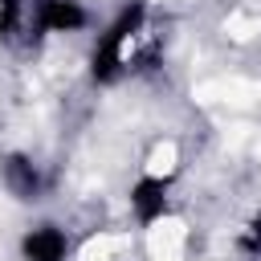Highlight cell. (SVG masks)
Returning <instances> with one entry per match:
<instances>
[{
	"label": "cell",
	"mask_w": 261,
	"mask_h": 261,
	"mask_svg": "<svg viewBox=\"0 0 261 261\" xmlns=\"http://www.w3.org/2000/svg\"><path fill=\"white\" fill-rule=\"evenodd\" d=\"M143 16H147V4L135 0V4L118 8V16H114V20L106 24V33L98 37V45H94V53H90V77H94L98 86L118 82V73H122V65H126V41L143 29Z\"/></svg>",
	"instance_id": "6da1fadb"
},
{
	"label": "cell",
	"mask_w": 261,
	"mask_h": 261,
	"mask_svg": "<svg viewBox=\"0 0 261 261\" xmlns=\"http://www.w3.org/2000/svg\"><path fill=\"white\" fill-rule=\"evenodd\" d=\"M0 179H4L8 196H16V200H41V192H45L41 167L29 155H20V151H12V155L0 159Z\"/></svg>",
	"instance_id": "7a4b0ae2"
},
{
	"label": "cell",
	"mask_w": 261,
	"mask_h": 261,
	"mask_svg": "<svg viewBox=\"0 0 261 261\" xmlns=\"http://www.w3.org/2000/svg\"><path fill=\"white\" fill-rule=\"evenodd\" d=\"M90 12L77 4V0H37L33 8V24L41 33H77L86 29Z\"/></svg>",
	"instance_id": "3957f363"
},
{
	"label": "cell",
	"mask_w": 261,
	"mask_h": 261,
	"mask_svg": "<svg viewBox=\"0 0 261 261\" xmlns=\"http://www.w3.org/2000/svg\"><path fill=\"white\" fill-rule=\"evenodd\" d=\"M167 188H171V179H163V175H143L130 184V212L139 224H155L167 212Z\"/></svg>",
	"instance_id": "277c9868"
},
{
	"label": "cell",
	"mask_w": 261,
	"mask_h": 261,
	"mask_svg": "<svg viewBox=\"0 0 261 261\" xmlns=\"http://www.w3.org/2000/svg\"><path fill=\"white\" fill-rule=\"evenodd\" d=\"M69 253V237L57 224H37L20 237V257L24 261H65Z\"/></svg>",
	"instance_id": "5b68a950"
},
{
	"label": "cell",
	"mask_w": 261,
	"mask_h": 261,
	"mask_svg": "<svg viewBox=\"0 0 261 261\" xmlns=\"http://www.w3.org/2000/svg\"><path fill=\"white\" fill-rule=\"evenodd\" d=\"M241 249H249V253H261V212L249 220V228H245V237H241Z\"/></svg>",
	"instance_id": "8992f818"
}]
</instances>
